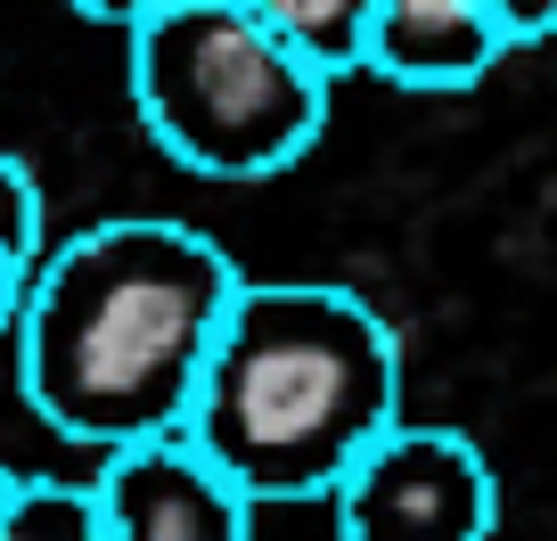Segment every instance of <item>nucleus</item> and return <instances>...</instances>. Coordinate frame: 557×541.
<instances>
[{
	"mask_svg": "<svg viewBox=\"0 0 557 541\" xmlns=\"http://www.w3.org/2000/svg\"><path fill=\"white\" fill-rule=\"evenodd\" d=\"M17 296H25V271H9V262H0V336L17 329Z\"/></svg>",
	"mask_w": 557,
	"mask_h": 541,
	"instance_id": "f8f14e48",
	"label": "nucleus"
},
{
	"mask_svg": "<svg viewBox=\"0 0 557 541\" xmlns=\"http://www.w3.org/2000/svg\"><path fill=\"white\" fill-rule=\"evenodd\" d=\"M41 246H50V206H41V181L25 173L9 148H0V262H9V271H34Z\"/></svg>",
	"mask_w": 557,
	"mask_h": 541,
	"instance_id": "1a4fd4ad",
	"label": "nucleus"
},
{
	"mask_svg": "<svg viewBox=\"0 0 557 541\" xmlns=\"http://www.w3.org/2000/svg\"><path fill=\"white\" fill-rule=\"evenodd\" d=\"M492 25L508 34V50H524V41H549L557 34V0H475Z\"/></svg>",
	"mask_w": 557,
	"mask_h": 541,
	"instance_id": "9d476101",
	"label": "nucleus"
},
{
	"mask_svg": "<svg viewBox=\"0 0 557 541\" xmlns=\"http://www.w3.org/2000/svg\"><path fill=\"white\" fill-rule=\"evenodd\" d=\"M0 541H107L90 517L83 484H58V476H25V492L0 517Z\"/></svg>",
	"mask_w": 557,
	"mask_h": 541,
	"instance_id": "6e6552de",
	"label": "nucleus"
},
{
	"mask_svg": "<svg viewBox=\"0 0 557 541\" xmlns=\"http://www.w3.org/2000/svg\"><path fill=\"white\" fill-rule=\"evenodd\" d=\"M500 58L508 34L475 0H369L352 74H377L385 90H418V99H451V90H475Z\"/></svg>",
	"mask_w": 557,
	"mask_h": 541,
	"instance_id": "423d86ee",
	"label": "nucleus"
},
{
	"mask_svg": "<svg viewBox=\"0 0 557 541\" xmlns=\"http://www.w3.org/2000/svg\"><path fill=\"white\" fill-rule=\"evenodd\" d=\"M148 140L206 181H271L329 132L336 74L312 66L246 0H173L123 25Z\"/></svg>",
	"mask_w": 557,
	"mask_h": 541,
	"instance_id": "7ed1b4c3",
	"label": "nucleus"
},
{
	"mask_svg": "<svg viewBox=\"0 0 557 541\" xmlns=\"http://www.w3.org/2000/svg\"><path fill=\"white\" fill-rule=\"evenodd\" d=\"M83 492L107 541H255L262 517L189 435H148L123 452H99V476Z\"/></svg>",
	"mask_w": 557,
	"mask_h": 541,
	"instance_id": "39448f33",
	"label": "nucleus"
},
{
	"mask_svg": "<svg viewBox=\"0 0 557 541\" xmlns=\"http://www.w3.org/2000/svg\"><path fill=\"white\" fill-rule=\"evenodd\" d=\"M83 17H99V25H139V17H157V9H173V0H74Z\"/></svg>",
	"mask_w": 557,
	"mask_h": 541,
	"instance_id": "9b49d317",
	"label": "nucleus"
},
{
	"mask_svg": "<svg viewBox=\"0 0 557 541\" xmlns=\"http://www.w3.org/2000/svg\"><path fill=\"white\" fill-rule=\"evenodd\" d=\"M238 280L230 246L173 213H115L41 246L9 329L25 410L83 452L181 435Z\"/></svg>",
	"mask_w": 557,
	"mask_h": 541,
	"instance_id": "f257e3e1",
	"label": "nucleus"
},
{
	"mask_svg": "<svg viewBox=\"0 0 557 541\" xmlns=\"http://www.w3.org/2000/svg\"><path fill=\"white\" fill-rule=\"evenodd\" d=\"M17 492H25V476L9 468V459H0V517H9V501H17Z\"/></svg>",
	"mask_w": 557,
	"mask_h": 541,
	"instance_id": "ddd939ff",
	"label": "nucleus"
},
{
	"mask_svg": "<svg viewBox=\"0 0 557 541\" xmlns=\"http://www.w3.org/2000/svg\"><path fill=\"white\" fill-rule=\"evenodd\" d=\"M336 541H492L500 476L459 427L394 419L329 492Z\"/></svg>",
	"mask_w": 557,
	"mask_h": 541,
	"instance_id": "20e7f679",
	"label": "nucleus"
},
{
	"mask_svg": "<svg viewBox=\"0 0 557 541\" xmlns=\"http://www.w3.org/2000/svg\"><path fill=\"white\" fill-rule=\"evenodd\" d=\"M271 34H287L312 66L329 74H352V50H361V17L369 0H246Z\"/></svg>",
	"mask_w": 557,
	"mask_h": 541,
	"instance_id": "0eeeda50",
	"label": "nucleus"
},
{
	"mask_svg": "<svg viewBox=\"0 0 557 541\" xmlns=\"http://www.w3.org/2000/svg\"><path fill=\"white\" fill-rule=\"evenodd\" d=\"M394 419L401 336L377 304L329 280H238L181 435L255 508H271L329 501Z\"/></svg>",
	"mask_w": 557,
	"mask_h": 541,
	"instance_id": "f03ea898",
	"label": "nucleus"
}]
</instances>
